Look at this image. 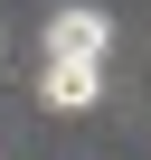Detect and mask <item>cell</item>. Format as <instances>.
Here are the masks:
<instances>
[{"label": "cell", "instance_id": "6da1fadb", "mask_svg": "<svg viewBox=\"0 0 151 160\" xmlns=\"http://www.w3.org/2000/svg\"><path fill=\"white\" fill-rule=\"evenodd\" d=\"M104 47H113V19L85 10V0L38 19V66H104Z\"/></svg>", "mask_w": 151, "mask_h": 160}, {"label": "cell", "instance_id": "7a4b0ae2", "mask_svg": "<svg viewBox=\"0 0 151 160\" xmlns=\"http://www.w3.org/2000/svg\"><path fill=\"white\" fill-rule=\"evenodd\" d=\"M38 104L47 113H95L104 104V66H38Z\"/></svg>", "mask_w": 151, "mask_h": 160}]
</instances>
